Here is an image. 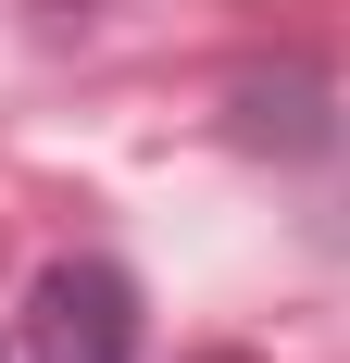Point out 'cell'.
<instances>
[{
    "label": "cell",
    "instance_id": "6da1fadb",
    "mask_svg": "<svg viewBox=\"0 0 350 363\" xmlns=\"http://www.w3.org/2000/svg\"><path fill=\"white\" fill-rule=\"evenodd\" d=\"M26 363H138V276L125 263H50L26 289Z\"/></svg>",
    "mask_w": 350,
    "mask_h": 363
},
{
    "label": "cell",
    "instance_id": "7a4b0ae2",
    "mask_svg": "<svg viewBox=\"0 0 350 363\" xmlns=\"http://www.w3.org/2000/svg\"><path fill=\"white\" fill-rule=\"evenodd\" d=\"M201 363H250V351H201Z\"/></svg>",
    "mask_w": 350,
    "mask_h": 363
}]
</instances>
